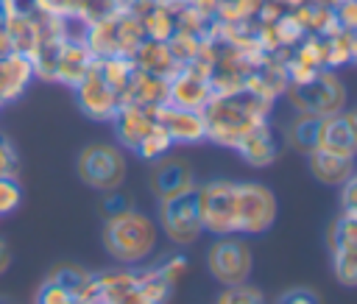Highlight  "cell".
I'll return each mask as SVG.
<instances>
[{
    "mask_svg": "<svg viewBox=\"0 0 357 304\" xmlns=\"http://www.w3.org/2000/svg\"><path fill=\"white\" fill-rule=\"evenodd\" d=\"M268 109H271V100L248 89L212 92L209 103L201 109L206 120V137L218 145L237 148L251 128L265 123Z\"/></svg>",
    "mask_w": 357,
    "mask_h": 304,
    "instance_id": "cell-1",
    "label": "cell"
},
{
    "mask_svg": "<svg viewBox=\"0 0 357 304\" xmlns=\"http://www.w3.org/2000/svg\"><path fill=\"white\" fill-rule=\"evenodd\" d=\"M156 223L134 206L106 218L103 223V245L123 265H137L148 259L156 248Z\"/></svg>",
    "mask_w": 357,
    "mask_h": 304,
    "instance_id": "cell-2",
    "label": "cell"
},
{
    "mask_svg": "<svg viewBox=\"0 0 357 304\" xmlns=\"http://www.w3.org/2000/svg\"><path fill=\"white\" fill-rule=\"evenodd\" d=\"M195 204L204 231L215 237L237 234V181L215 178L201 187L195 184Z\"/></svg>",
    "mask_w": 357,
    "mask_h": 304,
    "instance_id": "cell-3",
    "label": "cell"
},
{
    "mask_svg": "<svg viewBox=\"0 0 357 304\" xmlns=\"http://www.w3.org/2000/svg\"><path fill=\"white\" fill-rule=\"evenodd\" d=\"M287 98L296 106V112H310L318 117L337 114L346 106V89L340 78L326 67H321L304 84H287Z\"/></svg>",
    "mask_w": 357,
    "mask_h": 304,
    "instance_id": "cell-4",
    "label": "cell"
},
{
    "mask_svg": "<svg viewBox=\"0 0 357 304\" xmlns=\"http://www.w3.org/2000/svg\"><path fill=\"white\" fill-rule=\"evenodd\" d=\"M78 176L92 190H114L126 178V156L117 145L109 142H89L78 153Z\"/></svg>",
    "mask_w": 357,
    "mask_h": 304,
    "instance_id": "cell-5",
    "label": "cell"
},
{
    "mask_svg": "<svg viewBox=\"0 0 357 304\" xmlns=\"http://www.w3.org/2000/svg\"><path fill=\"white\" fill-rule=\"evenodd\" d=\"M159 226L178 245H190L201 237L204 229H201V218H198L195 187L187 192H178L173 198L159 201Z\"/></svg>",
    "mask_w": 357,
    "mask_h": 304,
    "instance_id": "cell-6",
    "label": "cell"
},
{
    "mask_svg": "<svg viewBox=\"0 0 357 304\" xmlns=\"http://www.w3.org/2000/svg\"><path fill=\"white\" fill-rule=\"evenodd\" d=\"M276 220V198L257 181L237 184V231L262 234Z\"/></svg>",
    "mask_w": 357,
    "mask_h": 304,
    "instance_id": "cell-7",
    "label": "cell"
},
{
    "mask_svg": "<svg viewBox=\"0 0 357 304\" xmlns=\"http://www.w3.org/2000/svg\"><path fill=\"white\" fill-rule=\"evenodd\" d=\"M206 268L220 284H240L251 273V248L231 234L218 237L209 245Z\"/></svg>",
    "mask_w": 357,
    "mask_h": 304,
    "instance_id": "cell-8",
    "label": "cell"
},
{
    "mask_svg": "<svg viewBox=\"0 0 357 304\" xmlns=\"http://www.w3.org/2000/svg\"><path fill=\"white\" fill-rule=\"evenodd\" d=\"M75 89V100L78 109L89 117V120H100L109 123L114 117V112L120 109V95L106 84V78L98 70V61H92V67L86 70V75L73 86Z\"/></svg>",
    "mask_w": 357,
    "mask_h": 304,
    "instance_id": "cell-9",
    "label": "cell"
},
{
    "mask_svg": "<svg viewBox=\"0 0 357 304\" xmlns=\"http://www.w3.org/2000/svg\"><path fill=\"white\" fill-rule=\"evenodd\" d=\"M156 123L170 134L173 145H190V142H201L206 139V120L201 109H181L173 103H162L156 109Z\"/></svg>",
    "mask_w": 357,
    "mask_h": 304,
    "instance_id": "cell-10",
    "label": "cell"
},
{
    "mask_svg": "<svg viewBox=\"0 0 357 304\" xmlns=\"http://www.w3.org/2000/svg\"><path fill=\"white\" fill-rule=\"evenodd\" d=\"M212 98L209 75L198 73L195 67L184 64L176 75L167 78V103L181 109H204Z\"/></svg>",
    "mask_w": 357,
    "mask_h": 304,
    "instance_id": "cell-11",
    "label": "cell"
},
{
    "mask_svg": "<svg viewBox=\"0 0 357 304\" xmlns=\"http://www.w3.org/2000/svg\"><path fill=\"white\" fill-rule=\"evenodd\" d=\"M195 187V173L190 167L187 159H178V156H162L156 159L153 170H151V190L153 195L162 201V198H173L178 192H187Z\"/></svg>",
    "mask_w": 357,
    "mask_h": 304,
    "instance_id": "cell-12",
    "label": "cell"
},
{
    "mask_svg": "<svg viewBox=\"0 0 357 304\" xmlns=\"http://www.w3.org/2000/svg\"><path fill=\"white\" fill-rule=\"evenodd\" d=\"M95 56L89 53V47L84 45V39H75V36H64L56 47V59H53V81L59 84H67V86H75L86 70L92 67Z\"/></svg>",
    "mask_w": 357,
    "mask_h": 304,
    "instance_id": "cell-13",
    "label": "cell"
},
{
    "mask_svg": "<svg viewBox=\"0 0 357 304\" xmlns=\"http://www.w3.org/2000/svg\"><path fill=\"white\" fill-rule=\"evenodd\" d=\"M114 126V134H117V142L123 148H137L145 134L156 126V109H148V106H139V103H120V109L114 112V117L109 120Z\"/></svg>",
    "mask_w": 357,
    "mask_h": 304,
    "instance_id": "cell-14",
    "label": "cell"
},
{
    "mask_svg": "<svg viewBox=\"0 0 357 304\" xmlns=\"http://www.w3.org/2000/svg\"><path fill=\"white\" fill-rule=\"evenodd\" d=\"M33 61L17 50L0 56V109L14 103L33 81Z\"/></svg>",
    "mask_w": 357,
    "mask_h": 304,
    "instance_id": "cell-15",
    "label": "cell"
},
{
    "mask_svg": "<svg viewBox=\"0 0 357 304\" xmlns=\"http://www.w3.org/2000/svg\"><path fill=\"white\" fill-rule=\"evenodd\" d=\"M131 61L137 70L142 73H151V75H162V78H170L181 70V64L176 61L173 50L167 42H159V39H142L139 47L131 53Z\"/></svg>",
    "mask_w": 357,
    "mask_h": 304,
    "instance_id": "cell-16",
    "label": "cell"
},
{
    "mask_svg": "<svg viewBox=\"0 0 357 304\" xmlns=\"http://www.w3.org/2000/svg\"><path fill=\"white\" fill-rule=\"evenodd\" d=\"M307 162H310V173L324 181V184H335L340 187L346 178L354 176V159L349 156H340V153H332L326 148H315L307 153Z\"/></svg>",
    "mask_w": 357,
    "mask_h": 304,
    "instance_id": "cell-17",
    "label": "cell"
},
{
    "mask_svg": "<svg viewBox=\"0 0 357 304\" xmlns=\"http://www.w3.org/2000/svg\"><path fill=\"white\" fill-rule=\"evenodd\" d=\"M318 148H326V151L340 153V156H349V159H354V156H357L354 128H351V123H349V117H346L343 112L324 117V126H321V142H318Z\"/></svg>",
    "mask_w": 357,
    "mask_h": 304,
    "instance_id": "cell-18",
    "label": "cell"
},
{
    "mask_svg": "<svg viewBox=\"0 0 357 304\" xmlns=\"http://www.w3.org/2000/svg\"><path fill=\"white\" fill-rule=\"evenodd\" d=\"M139 103V106H148V109H159L162 103H167V78L162 75H151V73H142V70H134L131 75V84L123 95V103Z\"/></svg>",
    "mask_w": 357,
    "mask_h": 304,
    "instance_id": "cell-19",
    "label": "cell"
},
{
    "mask_svg": "<svg viewBox=\"0 0 357 304\" xmlns=\"http://www.w3.org/2000/svg\"><path fill=\"white\" fill-rule=\"evenodd\" d=\"M237 151H240V156H243L248 165H254V167L271 165V162L276 159L279 145H276V137H273V128L268 126V120L259 123L257 128H251V131L243 137V142L237 145Z\"/></svg>",
    "mask_w": 357,
    "mask_h": 304,
    "instance_id": "cell-20",
    "label": "cell"
},
{
    "mask_svg": "<svg viewBox=\"0 0 357 304\" xmlns=\"http://www.w3.org/2000/svg\"><path fill=\"white\" fill-rule=\"evenodd\" d=\"M321 126H324V117L318 114H310V112H298L290 126H287V145L298 153H310L318 148L321 142Z\"/></svg>",
    "mask_w": 357,
    "mask_h": 304,
    "instance_id": "cell-21",
    "label": "cell"
},
{
    "mask_svg": "<svg viewBox=\"0 0 357 304\" xmlns=\"http://www.w3.org/2000/svg\"><path fill=\"white\" fill-rule=\"evenodd\" d=\"M134 273H137L139 290H142L153 304H165V301H167L173 284L159 273V268H145V271H134Z\"/></svg>",
    "mask_w": 357,
    "mask_h": 304,
    "instance_id": "cell-22",
    "label": "cell"
},
{
    "mask_svg": "<svg viewBox=\"0 0 357 304\" xmlns=\"http://www.w3.org/2000/svg\"><path fill=\"white\" fill-rule=\"evenodd\" d=\"M170 148H173V139H170V134H167V131H165V128L156 123V126H153V128L145 134V139H142V142H139L134 151H137L142 159H148V162H156V159H162V156H165Z\"/></svg>",
    "mask_w": 357,
    "mask_h": 304,
    "instance_id": "cell-23",
    "label": "cell"
},
{
    "mask_svg": "<svg viewBox=\"0 0 357 304\" xmlns=\"http://www.w3.org/2000/svg\"><path fill=\"white\" fill-rule=\"evenodd\" d=\"M123 6H126V0H81L78 11H75V20H81L84 25H92L98 20H106V17L117 14Z\"/></svg>",
    "mask_w": 357,
    "mask_h": 304,
    "instance_id": "cell-24",
    "label": "cell"
},
{
    "mask_svg": "<svg viewBox=\"0 0 357 304\" xmlns=\"http://www.w3.org/2000/svg\"><path fill=\"white\" fill-rule=\"evenodd\" d=\"M332 265H335V276L343 284H357V245L335 248L332 251Z\"/></svg>",
    "mask_w": 357,
    "mask_h": 304,
    "instance_id": "cell-25",
    "label": "cell"
},
{
    "mask_svg": "<svg viewBox=\"0 0 357 304\" xmlns=\"http://www.w3.org/2000/svg\"><path fill=\"white\" fill-rule=\"evenodd\" d=\"M215 304H265V301L257 287L240 282V284H226V290L218 296Z\"/></svg>",
    "mask_w": 357,
    "mask_h": 304,
    "instance_id": "cell-26",
    "label": "cell"
},
{
    "mask_svg": "<svg viewBox=\"0 0 357 304\" xmlns=\"http://www.w3.org/2000/svg\"><path fill=\"white\" fill-rule=\"evenodd\" d=\"M22 201V187L14 176H0V218L11 215Z\"/></svg>",
    "mask_w": 357,
    "mask_h": 304,
    "instance_id": "cell-27",
    "label": "cell"
},
{
    "mask_svg": "<svg viewBox=\"0 0 357 304\" xmlns=\"http://www.w3.org/2000/svg\"><path fill=\"white\" fill-rule=\"evenodd\" d=\"M131 206H134V204H131V198H128L120 187H114V190H106V192H103L100 209H103V215H106V218L120 215V212H126V209H131Z\"/></svg>",
    "mask_w": 357,
    "mask_h": 304,
    "instance_id": "cell-28",
    "label": "cell"
},
{
    "mask_svg": "<svg viewBox=\"0 0 357 304\" xmlns=\"http://www.w3.org/2000/svg\"><path fill=\"white\" fill-rule=\"evenodd\" d=\"M187 268H190V262H187V257L184 254H173L170 259H165L162 265H159V273L170 282V284H176L184 273H187Z\"/></svg>",
    "mask_w": 357,
    "mask_h": 304,
    "instance_id": "cell-29",
    "label": "cell"
},
{
    "mask_svg": "<svg viewBox=\"0 0 357 304\" xmlns=\"http://www.w3.org/2000/svg\"><path fill=\"white\" fill-rule=\"evenodd\" d=\"M335 6L337 8H332V11H335L337 25L346 31H357V0H337Z\"/></svg>",
    "mask_w": 357,
    "mask_h": 304,
    "instance_id": "cell-30",
    "label": "cell"
},
{
    "mask_svg": "<svg viewBox=\"0 0 357 304\" xmlns=\"http://www.w3.org/2000/svg\"><path fill=\"white\" fill-rule=\"evenodd\" d=\"M81 0H36L39 11H47L53 17H75Z\"/></svg>",
    "mask_w": 357,
    "mask_h": 304,
    "instance_id": "cell-31",
    "label": "cell"
},
{
    "mask_svg": "<svg viewBox=\"0 0 357 304\" xmlns=\"http://www.w3.org/2000/svg\"><path fill=\"white\" fill-rule=\"evenodd\" d=\"M14 170H17V151L6 137H0V176H14Z\"/></svg>",
    "mask_w": 357,
    "mask_h": 304,
    "instance_id": "cell-32",
    "label": "cell"
},
{
    "mask_svg": "<svg viewBox=\"0 0 357 304\" xmlns=\"http://www.w3.org/2000/svg\"><path fill=\"white\" fill-rule=\"evenodd\" d=\"M276 304H318V296H315L312 290L296 287V290H287V293H282Z\"/></svg>",
    "mask_w": 357,
    "mask_h": 304,
    "instance_id": "cell-33",
    "label": "cell"
},
{
    "mask_svg": "<svg viewBox=\"0 0 357 304\" xmlns=\"http://www.w3.org/2000/svg\"><path fill=\"white\" fill-rule=\"evenodd\" d=\"M106 304H153L142 290H139V284H134V287H128V290H123L120 296H114V298H109Z\"/></svg>",
    "mask_w": 357,
    "mask_h": 304,
    "instance_id": "cell-34",
    "label": "cell"
},
{
    "mask_svg": "<svg viewBox=\"0 0 357 304\" xmlns=\"http://www.w3.org/2000/svg\"><path fill=\"white\" fill-rule=\"evenodd\" d=\"M340 187H343V209H357V173L346 178Z\"/></svg>",
    "mask_w": 357,
    "mask_h": 304,
    "instance_id": "cell-35",
    "label": "cell"
},
{
    "mask_svg": "<svg viewBox=\"0 0 357 304\" xmlns=\"http://www.w3.org/2000/svg\"><path fill=\"white\" fill-rule=\"evenodd\" d=\"M8 265H11V251H8V245H6V240L0 237V276L8 271Z\"/></svg>",
    "mask_w": 357,
    "mask_h": 304,
    "instance_id": "cell-36",
    "label": "cell"
},
{
    "mask_svg": "<svg viewBox=\"0 0 357 304\" xmlns=\"http://www.w3.org/2000/svg\"><path fill=\"white\" fill-rule=\"evenodd\" d=\"M14 47H11V39H8V31H6V25L0 22V56H8Z\"/></svg>",
    "mask_w": 357,
    "mask_h": 304,
    "instance_id": "cell-37",
    "label": "cell"
},
{
    "mask_svg": "<svg viewBox=\"0 0 357 304\" xmlns=\"http://www.w3.org/2000/svg\"><path fill=\"white\" fill-rule=\"evenodd\" d=\"M346 117H349V123H351V128H354V139H357V109L346 112Z\"/></svg>",
    "mask_w": 357,
    "mask_h": 304,
    "instance_id": "cell-38",
    "label": "cell"
},
{
    "mask_svg": "<svg viewBox=\"0 0 357 304\" xmlns=\"http://www.w3.org/2000/svg\"><path fill=\"white\" fill-rule=\"evenodd\" d=\"M170 3H176V0H170ZM178 3H187V0H178Z\"/></svg>",
    "mask_w": 357,
    "mask_h": 304,
    "instance_id": "cell-39",
    "label": "cell"
}]
</instances>
